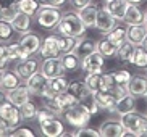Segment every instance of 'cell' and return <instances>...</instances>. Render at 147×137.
<instances>
[{"label": "cell", "mask_w": 147, "mask_h": 137, "mask_svg": "<svg viewBox=\"0 0 147 137\" xmlns=\"http://www.w3.org/2000/svg\"><path fill=\"white\" fill-rule=\"evenodd\" d=\"M40 73L45 77H49V79L63 76L65 68H63V64H61L60 56H58V58H44L42 64H40Z\"/></svg>", "instance_id": "12"}, {"label": "cell", "mask_w": 147, "mask_h": 137, "mask_svg": "<svg viewBox=\"0 0 147 137\" xmlns=\"http://www.w3.org/2000/svg\"><path fill=\"white\" fill-rule=\"evenodd\" d=\"M10 136H26V137H32L34 136V132L31 131V129L28 128H15L13 131H11V134Z\"/></svg>", "instance_id": "47"}, {"label": "cell", "mask_w": 147, "mask_h": 137, "mask_svg": "<svg viewBox=\"0 0 147 137\" xmlns=\"http://www.w3.org/2000/svg\"><path fill=\"white\" fill-rule=\"evenodd\" d=\"M58 115L60 113L57 111L55 108L52 107H45L42 108V110H37V115H36V120H37V123H42V121H47V120H52V118H58Z\"/></svg>", "instance_id": "40"}, {"label": "cell", "mask_w": 147, "mask_h": 137, "mask_svg": "<svg viewBox=\"0 0 147 137\" xmlns=\"http://www.w3.org/2000/svg\"><path fill=\"white\" fill-rule=\"evenodd\" d=\"M68 84H69V81L65 76H58V77L49 79V89H47V92H45V95H44L42 99L47 100V99H52L55 95L61 94V92H66V90H68Z\"/></svg>", "instance_id": "14"}, {"label": "cell", "mask_w": 147, "mask_h": 137, "mask_svg": "<svg viewBox=\"0 0 147 137\" xmlns=\"http://www.w3.org/2000/svg\"><path fill=\"white\" fill-rule=\"evenodd\" d=\"M11 131H13V129L8 128L3 121H0V136H10V134H11Z\"/></svg>", "instance_id": "49"}, {"label": "cell", "mask_w": 147, "mask_h": 137, "mask_svg": "<svg viewBox=\"0 0 147 137\" xmlns=\"http://www.w3.org/2000/svg\"><path fill=\"white\" fill-rule=\"evenodd\" d=\"M112 74V79H113V84L115 86H121V87H126L128 89V82L131 81V73L128 69H118L115 73H110Z\"/></svg>", "instance_id": "35"}, {"label": "cell", "mask_w": 147, "mask_h": 137, "mask_svg": "<svg viewBox=\"0 0 147 137\" xmlns=\"http://www.w3.org/2000/svg\"><path fill=\"white\" fill-rule=\"evenodd\" d=\"M18 44L21 45L23 50L26 52L28 55H34V53H37V52L40 50L42 40H40V37L37 34H32L31 31H28V32L21 34V37H20V40H18Z\"/></svg>", "instance_id": "13"}, {"label": "cell", "mask_w": 147, "mask_h": 137, "mask_svg": "<svg viewBox=\"0 0 147 137\" xmlns=\"http://www.w3.org/2000/svg\"><path fill=\"white\" fill-rule=\"evenodd\" d=\"M142 47L147 48V36H146V39H144V42H142Z\"/></svg>", "instance_id": "54"}, {"label": "cell", "mask_w": 147, "mask_h": 137, "mask_svg": "<svg viewBox=\"0 0 147 137\" xmlns=\"http://www.w3.org/2000/svg\"><path fill=\"white\" fill-rule=\"evenodd\" d=\"M69 3H71V7L74 10H79L82 7H86V5L92 3V0H69Z\"/></svg>", "instance_id": "48"}, {"label": "cell", "mask_w": 147, "mask_h": 137, "mask_svg": "<svg viewBox=\"0 0 147 137\" xmlns=\"http://www.w3.org/2000/svg\"><path fill=\"white\" fill-rule=\"evenodd\" d=\"M104 7L117 18L118 21H123V18L126 15V10L129 7V2L128 0H105Z\"/></svg>", "instance_id": "20"}, {"label": "cell", "mask_w": 147, "mask_h": 137, "mask_svg": "<svg viewBox=\"0 0 147 137\" xmlns=\"http://www.w3.org/2000/svg\"><path fill=\"white\" fill-rule=\"evenodd\" d=\"M7 100L20 108L23 103H26L28 100H31V92H29V89H28L26 84H24V86L21 84V86H18L16 89L7 92Z\"/></svg>", "instance_id": "16"}, {"label": "cell", "mask_w": 147, "mask_h": 137, "mask_svg": "<svg viewBox=\"0 0 147 137\" xmlns=\"http://www.w3.org/2000/svg\"><path fill=\"white\" fill-rule=\"evenodd\" d=\"M39 53H40L42 58H58V56L61 55L60 47H58V36L50 34L44 39Z\"/></svg>", "instance_id": "11"}, {"label": "cell", "mask_w": 147, "mask_h": 137, "mask_svg": "<svg viewBox=\"0 0 147 137\" xmlns=\"http://www.w3.org/2000/svg\"><path fill=\"white\" fill-rule=\"evenodd\" d=\"M117 18L113 16L112 13L108 11L105 7L97 8V18H95V29L100 31L104 36H107L110 31L117 26Z\"/></svg>", "instance_id": "9"}, {"label": "cell", "mask_w": 147, "mask_h": 137, "mask_svg": "<svg viewBox=\"0 0 147 137\" xmlns=\"http://www.w3.org/2000/svg\"><path fill=\"white\" fill-rule=\"evenodd\" d=\"M0 121H3L8 128L15 129L20 126L21 121V115H20V108L13 105L11 102H3L0 105Z\"/></svg>", "instance_id": "6"}, {"label": "cell", "mask_w": 147, "mask_h": 137, "mask_svg": "<svg viewBox=\"0 0 147 137\" xmlns=\"http://www.w3.org/2000/svg\"><path fill=\"white\" fill-rule=\"evenodd\" d=\"M133 110H136V97H134V95H131L129 92H126L125 95H121V97H118V99H117L112 113L123 115V113L133 111Z\"/></svg>", "instance_id": "18"}, {"label": "cell", "mask_w": 147, "mask_h": 137, "mask_svg": "<svg viewBox=\"0 0 147 137\" xmlns=\"http://www.w3.org/2000/svg\"><path fill=\"white\" fill-rule=\"evenodd\" d=\"M37 68H39V63H37V61L31 60V58H26V60H20L18 61L15 71H16L18 76L21 77V81L24 82L28 77H31L36 71H37Z\"/></svg>", "instance_id": "19"}, {"label": "cell", "mask_w": 147, "mask_h": 137, "mask_svg": "<svg viewBox=\"0 0 147 137\" xmlns=\"http://www.w3.org/2000/svg\"><path fill=\"white\" fill-rule=\"evenodd\" d=\"M21 84H23V81H21V77L16 74V71H7V69H5L3 73H2V82H0V87H2L5 92L16 89V87L21 86Z\"/></svg>", "instance_id": "27"}, {"label": "cell", "mask_w": 147, "mask_h": 137, "mask_svg": "<svg viewBox=\"0 0 147 137\" xmlns=\"http://www.w3.org/2000/svg\"><path fill=\"white\" fill-rule=\"evenodd\" d=\"M94 99H95V102H97V105H99L100 110L113 111L117 97H115L110 90H97V92H94Z\"/></svg>", "instance_id": "21"}, {"label": "cell", "mask_w": 147, "mask_h": 137, "mask_svg": "<svg viewBox=\"0 0 147 137\" xmlns=\"http://www.w3.org/2000/svg\"><path fill=\"white\" fill-rule=\"evenodd\" d=\"M105 37H107L117 48L120 47L121 44H125L126 40H128V39H126V29L125 28H121V26H115V28H113Z\"/></svg>", "instance_id": "32"}, {"label": "cell", "mask_w": 147, "mask_h": 137, "mask_svg": "<svg viewBox=\"0 0 147 137\" xmlns=\"http://www.w3.org/2000/svg\"><path fill=\"white\" fill-rule=\"evenodd\" d=\"M44 102H45V105H47V107L55 108L60 115H63L66 110H69L71 107H74V105L78 103V100L74 99L69 92H61V94L55 95V97H52V99L44 100Z\"/></svg>", "instance_id": "7"}, {"label": "cell", "mask_w": 147, "mask_h": 137, "mask_svg": "<svg viewBox=\"0 0 147 137\" xmlns=\"http://www.w3.org/2000/svg\"><path fill=\"white\" fill-rule=\"evenodd\" d=\"M104 64H105V56L99 50L89 53L86 58L81 60V68L86 73H99V71L104 69Z\"/></svg>", "instance_id": "10"}, {"label": "cell", "mask_w": 147, "mask_h": 137, "mask_svg": "<svg viewBox=\"0 0 147 137\" xmlns=\"http://www.w3.org/2000/svg\"><path fill=\"white\" fill-rule=\"evenodd\" d=\"M10 23H11V28L16 32H20V34H24V32L31 31V16L29 15H24L21 11H18Z\"/></svg>", "instance_id": "28"}, {"label": "cell", "mask_w": 147, "mask_h": 137, "mask_svg": "<svg viewBox=\"0 0 147 137\" xmlns=\"http://www.w3.org/2000/svg\"><path fill=\"white\" fill-rule=\"evenodd\" d=\"M68 136H100V132L97 129L87 128V126H82V128L74 129L73 132H68Z\"/></svg>", "instance_id": "45"}, {"label": "cell", "mask_w": 147, "mask_h": 137, "mask_svg": "<svg viewBox=\"0 0 147 137\" xmlns=\"http://www.w3.org/2000/svg\"><path fill=\"white\" fill-rule=\"evenodd\" d=\"M55 29L60 36H68V37L79 39V37H84L87 28L81 21V18L78 16V13L69 11V13L61 15L58 24L55 26Z\"/></svg>", "instance_id": "1"}, {"label": "cell", "mask_w": 147, "mask_h": 137, "mask_svg": "<svg viewBox=\"0 0 147 137\" xmlns=\"http://www.w3.org/2000/svg\"><path fill=\"white\" fill-rule=\"evenodd\" d=\"M78 13V16L81 18V21L84 23L87 29L89 28H95V18H97V5L94 3H89L86 7H82V8L76 10Z\"/></svg>", "instance_id": "24"}, {"label": "cell", "mask_w": 147, "mask_h": 137, "mask_svg": "<svg viewBox=\"0 0 147 137\" xmlns=\"http://www.w3.org/2000/svg\"><path fill=\"white\" fill-rule=\"evenodd\" d=\"M144 97H146V100H147V94H146V95H144Z\"/></svg>", "instance_id": "57"}, {"label": "cell", "mask_w": 147, "mask_h": 137, "mask_svg": "<svg viewBox=\"0 0 147 137\" xmlns=\"http://www.w3.org/2000/svg\"><path fill=\"white\" fill-rule=\"evenodd\" d=\"M146 36H147V28L144 24L128 26V29H126V39L133 45H142Z\"/></svg>", "instance_id": "23"}, {"label": "cell", "mask_w": 147, "mask_h": 137, "mask_svg": "<svg viewBox=\"0 0 147 137\" xmlns=\"http://www.w3.org/2000/svg\"><path fill=\"white\" fill-rule=\"evenodd\" d=\"M0 82H2V71H0Z\"/></svg>", "instance_id": "55"}, {"label": "cell", "mask_w": 147, "mask_h": 137, "mask_svg": "<svg viewBox=\"0 0 147 137\" xmlns=\"http://www.w3.org/2000/svg\"><path fill=\"white\" fill-rule=\"evenodd\" d=\"M66 92H69L74 99L78 100V102H79V100H82L86 95L91 94V90L87 89V86H86V82H84V81H69L68 90H66Z\"/></svg>", "instance_id": "30"}, {"label": "cell", "mask_w": 147, "mask_h": 137, "mask_svg": "<svg viewBox=\"0 0 147 137\" xmlns=\"http://www.w3.org/2000/svg\"><path fill=\"white\" fill-rule=\"evenodd\" d=\"M144 26L147 28V11H144Z\"/></svg>", "instance_id": "53"}, {"label": "cell", "mask_w": 147, "mask_h": 137, "mask_svg": "<svg viewBox=\"0 0 147 137\" xmlns=\"http://www.w3.org/2000/svg\"><path fill=\"white\" fill-rule=\"evenodd\" d=\"M24 84L28 86L31 95H36V97H44L45 92L49 89V77H45L40 71H36L31 77H28Z\"/></svg>", "instance_id": "8"}, {"label": "cell", "mask_w": 147, "mask_h": 137, "mask_svg": "<svg viewBox=\"0 0 147 137\" xmlns=\"http://www.w3.org/2000/svg\"><path fill=\"white\" fill-rule=\"evenodd\" d=\"M128 92L131 95L138 97H144L147 94V76H133L131 81L128 82Z\"/></svg>", "instance_id": "22"}, {"label": "cell", "mask_w": 147, "mask_h": 137, "mask_svg": "<svg viewBox=\"0 0 147 137\" xmlns=\"http://www.w3.org/2000/svg\"><path fill=\"white\" fill-rule=\"evenodd\" d=\"M129 3H136V5H139V3H142L144 0H128Z\"/></svg>", "instance_id": "52"}, {"label": "cell", "mask_w": 147, "mask_h": 137, "mask_svg": "<svg viewBox=\"0 0 147 137\" xmlns=\"http://www.w3.org/2000/svg\"><path fill=\"white\" fill-rule=\"evenodd\" d=\"M97 50L104 56H115V53H117V47L105 36H104V39H100L99 42H97Z\"/></svg>", "instance_id": "36"}, {"label": "cell", "mask_w": 147, "mask_h": 137, "mask_svg": "<svg viewBox=\"0 0 147 137\" xmlns=\"http://www.w3.org/2000/svg\"><path fill=\"white\" fill-rule=\"evenodd\" d=\"M146 116H147V113H146Z\"/></svg>", "instance_id": "59"}, {"label": "cell", "mask_w": 147, "mask_h": 137, "mask_svg": "<svg viewBox=\"0 0 147 137\" xmlns=\"http://www.w3.org/2000/svg\"><path fill=\"white\" fill-rule=\"evenodd\" d=\"M18 0H0V5L2 7H10V5H15Z\"/></svg>", "instance_id": "50"}, {"label": "cell", "mask_w": 147, "mask_h": 137, "mask_svg": "<svg viewBox=\"0 0 147 137\" xmlns=\"http://www.w3.org/2000/svg\"><path fill=\"white\" fill-rule=\"evenodd\" d=\"M120 123L126 129L128 136H147V116L136 110L120 115Z\"/></svg>", "instance_id": "2"}, {"label": "cell", "mask_w": 147, "mask_h": 137, "mask_svg": "<svg viewBox=\"0 0 147 137\" xmlns=\"http://www.w3.org/2000/svg\"><path fill=\"white\" fill-rule=\"evenodd\" d=\"M91 116H92L91 113L87 111L82 105H79V103H76L74 107H71L69 110H66V111L63 113L65 121L69 126H73L74 129L82 128V126H87L89 121H91Z\"/></svg>", "instance_id": "3"}, {"label": "cell", "mask_w": 147, "mask_h": 137, "mask_svg": "<svg viewBox=\"0 0 147 137\" xmlns=\"http://www.w3.org/2000/svg\"><path fill=\"white\" fill-rule=\"evenodd\" d=\"M40 7H53V8H60L66 0H37Z\"/></svg>", "instance_id": "46"}, {"label": "cell", "mask_w": 147, "mask_h": 137, "mask_svg": "<svg viewBox=\"0 0 147 137\" xmlns=\"http://www.w3.org/2000/svg\"><path fill=\"white\" fill-rule=\"evenodd\" d=\"M60 18H61L60 8H53V7H40L36 13L37 24L44 29H55Z\"/></svg>", "instance_id": "5"}, {"label": "cell", "mask_w": 147, "mask_h": 137, "mask_svg": "<svg viewBox=\"0 0 147 137\" xmlns=\"http://www.w3.org/2000/svg\"><path fill=\"white\" fill-rule=\"evenodd\" d=\"M16 7H18V10H20L21 13L29 15V16L36 15V13H37V10L40 8V5H39V2H37V0H18Z\"/></svg>", "instance_id": "34"}, {"label": "cell", "mask_w": 147, "mask_h": 137, "mask_svg": "<svg viewBox=\"0 0 147 137\" xmlns=\"http://www.w3.org/2000/svg\"><path fill=\"white\" fill-rule=\"evenodd\" d=\"M20 115H21V120H32L37 115V108L31 100H28L26 103H23L20 107Z\"/></svg>", "instance_id": "39"}, {"label": "cell", "mask_w": 147, "mask_h": 137, "mask_svg": "<svg viewBox=\"0 0 147 137\" xmlns=\"http://www.w3.org/2000/svg\"><path fill=\"white\" fill-rule=\"evenodd\" d=\"M146 76H147V68H146Z\"/></svg>", "instance_id": "58"}, {"label": "cell", "mask_w": 147, "mask_h": 137, "mask_svg": "<svg viewBox=\"0 0 147 137\" xmlns=\"http://www.w3.org/2000/svg\"><path fill=\"white\" fill-rule=\"evenodd\" d=\"M134 47H136V45H133L131 42L126 40L125 44H121L120 47L117 48L115 58H117L120 63H123V64L131 63V60H133V53H134Z\"/></svg>", "instance_id": "29"}, {"label": "cell", "mask_w": 147, "mask_h": 137, "mask_svg": "<svg viewBox=\"0 0 147 137\" xmlns=\"http://www.w3.org/2000/svg\"><path fill=\"white\" fill-rule=\"evenodd\" d=\"M97 50V42H94L92 39H86V37H79L78 39V44L74 45L73 52L78 55L79 60H82V58H86L89 53H92V52Z\"/></svg>", "instance_id": "25"}, {"label": "cell", "mask_w": 147, "mask_h": 137, "mask_svg": "<svg viewBox=\"0 0 147 137\" xmlns=\"http://www.w3.org/2000/svg\"><path fill=\"white\" fill-rule=\"evenodd\" d=\"M0 15H2V5H0Z\"/></svg>", "instance_id": "56"}, {"label": "cell", "mask_w": 147, "mask_h": 137, "mask_svg": "<svg viewBox=\"0 0 147 137\" xmlns=\"http://www.w3.org/2000/svg\"><path fill=\"white\" fill-rule=\"evenodd\" d=\"M123 23H126L128 26L144 24V11L136 3H129V7L126 10L125 18H123Z\"/></svg>", "instance_id": "26"}, {"label": "cell", "mask_w": 147, "mask_h": 137, "mask_svg": "<svg viewBox=\"0 0 147 137\" xmlns=\"http://www.w3.org/2000/svg\"><path fill=\"white\" fill-rule=\"evenodd\" d=\"M10 61L11 60H10V55H8V45L0 42V71H2V73L8 68Z\"/></svg>", "instance_id": "43"}, {"label": "cell", "mask_w": 147, "mask_h": 137, "mask_svg": "<svg viewBox=\"0 0 147 137\" xmlns=\"http://www.w3.org/2000/svg\"><path fill=\"white\" fill-rule=\"evenodd\" d=\"M3 102H7V92L0 87V105H2Z\"/></svg>", "instance_id": "51"}, {"label": "cell", "mask_w": 147, "mask_h": 137, "mask_svg": "<svg viewBox=\"0 0 147 137\" xmlns=\"http://www.w3.org/2000/svg\"><path fill=\"white\" fill-rule=\"evenodd\" d=\"M13 28H11V23L10 21H5L0 18V42H5L8 40L11 36H13Z\"/></svg>", "instance_id": "42"}, {"label": "cell", "mask_w": 147, "mask_h": 137, "mask_svg": "<svg viewBox=\"0 0 147 137\" xmlns=\"http://www.w3.org/2000/svg\"><path fill=\"white\" fill-rule=\"evenodd\" d=\"M60 60L65 71H76V69L81 66V60L78 58V55L74 52H68V53H61Z\"/></svg>", "instance_id": "31"}, {"label": "cell", "mask_w": 147, "mask_h": 137, "mask_svg": "<svg viewBox=\"0 0 147 137\" xmlns=\"http://www.w3.org/2000/svg\"><path fill=\"white\" fill-rule=\"evenodd\" d=\"M84 82H86L87 89L91 90L92 94L97 92V90H110L113 86V79L112 74L108 73H86V77H84Z\"/></svg>", "instance_id": "4"}, {"label": "cell", "mask_w": 147, "mask_h": 137, "mask_svg": "<svg viewBox=\"0 0 147 137\" xmlns=\"http://www.w3.org/2000/svg\"><path fill=\"white\" fill-rule=\"evenodd\" d=\"M76 44H78V39L58 34V47H60V52H61V53L73 52V48H74V45H76Z\"/></svg>", "instance_id": "37"}, {"label": "cell", "mask_w": 147, "mask_h": 137, "mask_svg": "<svg viewBox=\"0 0 147 137\" xmlns=\"http://www.w3.org/2000/svg\"><path fill=\"white\" fill-rule=\"evenodd\" d=\"M79 105H82V107L86 108L87 111L91 113V115H95V113H99V105H97V102H95V99H94V94H89V95H86V97H84V99L82 100H79Z\"/></svg>", "instance_id": "41"}, {"label": "cell", "mask_w": 147, "mask_h": 137, "mask_svg": "<svg viewBox=\"0 0 147 137\" xmlns=\"http://www.w3.org/2000/svg\"><path fill=\"white\" fill-rule=\"evenodd\" d=\"M131 64L138 66V68H147V48H144L142 45H136Z\"/></svg>", "instance_id": "33"}, {"label": "cell", "mask_w": 147, "mask_h": 137, "mask_svg": "<svg viewBox=\"0 0 147 137\" xmlns=\"http://www.w3.org/2000/svg\"><path fill=\"white\" fill-rule=\"evenodd\" d=\"M39 128H40V132H42L44 136H49V137H57V136H61V134L65 132L63 123H61L58 118H52V120L42 121V123H39Z\"/></svg>", "instance_id": "17"}, {"label": "cell", "mask_w": 147, "mask_h": 137, "mask_svg": "<svg viewBox=\"0 0 147 137\" xmlns=\"http://www.w3.org/2000/svg\"><path fill=\"white\" fill-rule=\"evenodd\" d=\"M18 11H20V10H18L16 3L10 5V7H2V15H0V18H2V19H5V21H11Z\"/></svg>", "instance_id": "44"}, {"label": "cell", "mask_w": 147, "mask_h": 137, "mask_svg": "<svg viewBox=\"0 0 147 137\" xmlns=\"http://www.w3.org/2000/svg\"><path fill=\"white\" fill-rule=\"evenodd\" d=\"M8 55H10V60H26V58H29L31 55H28L26 52L23 50V47L20 45V44H11V45H8Z\"/></svg>", "instance_id": "38"}, {"label": "cell", "mask_w": 147, "mask_h": 137, "mask_svg": "<svg viewBox=\"0 0 147 137\" xmlns=\"http://www.w3.org/2000/svg\"><path fill=\"white\" fill-rule=\"evenodd\" d=\"M100 136H105V137H121V136H128L126 129L123 128L120 121H113V120H108L105 123L100 124L99 129Z\"/></svg>", "instance_id": "15"}]
</instances>
